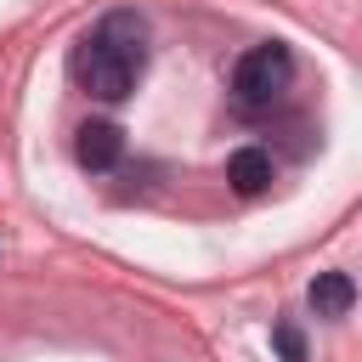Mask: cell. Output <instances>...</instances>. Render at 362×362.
Here are the masks:
<instances>
[{"mask_svg": "<svg viewBox=\"0 0 362 362\" xmlns=\"http://www.w3.org/2000/svg\"><path fill=\"white\" fill-rule=\"evenodd\" d=\"M141 62H147V23L136 11H107L85 34V45L74 57V79L96 102H124L141 79Z\"/></svg>", "mask_w": 362, "mask_h": 362, "instance_id": "1", "label": "cell"}, {"mask_svg": "<svg viewBox=\"0 0 362 362\" xmlns=\"http://www.w3.org/2000/svg\"><path fill=\"white\" fill-rule=\"evenodd\" d=\"M288 79H294V57H288V45H277V40L243 51L238 68H232V90H238L243 107H272V102L288 90Z\"/></svg>", "mask_w": 362, "mask_h": 362, "instance_id": "2", "label": "cell"}, {"mask_svg": "<svg viewBox=\"0 0 362 362\" xmlns=\"http://www.w3.org/2000/svg\"><path fill=\"white\" fill-rule=\"evenodd\" d=\"M74 158L85 170H113L124 158V130L113 119H85L79 124V141H74Z\"/></svg>", "mask_w": 362, "mask_h": 362, "instance_id": "3", "label": "cell"}, {"mask_svg": "<svg viewBox=\"0 0 362 362\" xmlns=\"http://www.w3.org/2000/svg\"><path fill=\"white\" fill-rule=\"evenodd\" d=\"M226 181H232V192H243V198L266 192V187H272V153H266V147H238V153L226 158Z\"/></svg>", "mask_w": 362, "mask_h": 362, "instance_id": "4", "label": "cell"}, {"mask_svg": "<svg viewBox=\"0 0 362 362\" xmlns=\"http://www.w3.org/2000/svg\"><path fill=\"white\" fill-rule=\"evenodd\" d=\"M311 305H317V317H345V311L356 305V283H351L345 272H322V277L311 283Z\"/></svg>", "mask_w": 362, "mask_h": 362, "instance_id": "5", "label": "cell"}, {"mask_svg": "<svg viewBox=\"0 0 362 362\" xmlns=\"http://www.w3.org/2000/svg\"><path fill=\"white\" fill-rule=\"evenodd\" d=\"M272 345L283 351V362H305V339H300L294 322H277V328H272Z\"/></svg>", "mask_w": 362, "mask_h": 362, "instance_id": "6", "label": "cell"}]
</instances>
